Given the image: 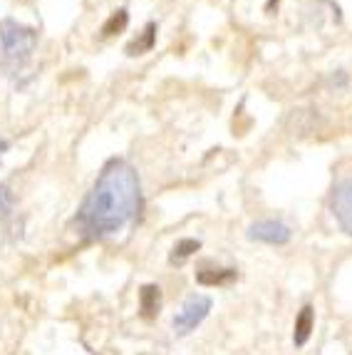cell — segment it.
I'll return each instance as SVG.
<instances>
[{"instance_id":"1","label":"cell","mask_w":352,"mask_h":355,"mask_svg":"<svg viewBox=\"0 0 352 355\" xmlns=\"http://www.w3.org/2000/svg\"><path fill=\"white\" fill-rule=\"evenodd\" d=\"M139 211L141 182L137 169L124 159H109L77 211V234L85 241H100L122 231Z\"/></svg>"},{"instance_id":"3","label":"cell","mask_w":352,"mask_h":355,"mask_svg":"<svg viewBox=\"0 0 352 355\" xmlns=\"http://www.w3.org/2000/svg\"><path fill=\"white\" fill-rule=\"evenodd\" d=\"M211 308H213V301L209 296H204V293H188L182 303V311L171 320L174 336L184 338V336H188V333H194L206 320V315L211 313Z\"/></svg>"},{"instance_id":"6","label":"cell","mask_w":352,"mask_h":355,"mask_svg":"<svg viewBox=\"0 0 352 355\" xmlns=\"http://www.w3.org/2000/svg\"><path fill=\"white\" fill-rule=\"evenodd\" d=\"M161 306H164V296H161V288L157 284H144L139 288V315L144 320H154L161 313Z\"/></svg>"},{"instance_id":"5","label":"cell","mask_w":352,"mask_h":355,"mask_svg":"<svg viewBox=\"0 0 352 355\" xmlns=\"http://www.w3.org/2000/svg\"><path fill=\"white\" fill-rule=\"evenodd\" d=\"M248 239L258 243H268V246H285L293 239V231L281 219H261L248 226Z\"/></svg>"},{"instance_id":"10","label":"cell","mask_w":352,"mask_h":355,"mask_svg":"<svg viewBox=\"0 0 352 355\" xmlns=\"http://www.w3.org/2000/svg\"><path fill=\"white\" fill-rule=\"evenodd\" d=\"M127 23H130V15H127V10H117V12H114V15H112V18L105 23L102 33H105V35H114V33H122V30L127 28Z\"/></svg>"},{"instance_id":"13","label":"cell","mask_w":352,"mask_h":355,"mask_svg":"<svg viewBox=\"0 0 352 355\" xmlns=\"http://www.w3.org/2000/svg\"><path fill=\"white\" fill-rule=\"evenodd\" d=\"M8 149H10V142H8L6 137L0 135V157H3V154H6V152H8Z\"/></svg>"},{"instance_id":"12","label":"cell","mask_w":352,"mask_h":355,"mask_svg":"<svg viewBox=\"0 0 352 355\" xmlns=\"http://www.w3.org/2000/svg\"><path fill=\"white\" fill-rule=\"evenodd\" d=\"M154 30H157V25H147V30H144V37H141L139 42H134V45H130V55H141L144 53V50H149L154 45V35H157V33H154Z\"/></svg>"},{"instance_id":"8","label":"cell","mask_w":352,"mask_h":355,"mask_svg":"<svg viewBox=\"0 0 352 355\" xmlns=\"http://www.w3.org/2000/svg\"><path fill=\"white\" fill-rule=\"evenodd\" d=\"M236 279H238V271H236V268L204 266V268H199V271H196V281H199L201 286H209V288H213V286L223 288V286L236 284Z\"/></svg>"},{"instance_id":"9","label":"cell","mask_w":352,"mask_h":355,"mask_svg":"<svg viewBox=\"0 0 352 355\" xmlns=\"http://www.w3.org/2000/svg\"><path fill=\"white\" fill-rule=\"evenodd\" d=\"M199 249H201L199 239H182V241H176V246L171 249L169 263H171V266H182L184 261L191 259V256H194Z\"/></svg>"},{"instance_id":"7","label":"cell","mask_w":352,"mask_h":355,"mask_svg":"<svg viewBox=\"0 0 352 355\" xmlns=\"http://www.w3.org/2000/svg\"><path fill=\"white\" fill-rule=\"evenodd\" d=\"M313 328H315V308L308 303V306L300 308V313L295 315V326H293V345L295 348H303V345L310 340Z\"/></svg>"},{"instance_id":"4","label":"cell","mask_w":352,"mask_h":355,"mask_svg":"<svg viewBox=\"0 0 352 355\" xmlns=\"http://www.w3.org/2000/svg\"><path fill=\"white\" fill-rule=\"evenodd\" d=\"M330 211H333L337 226L347 236H352V174L335 184L333 194H330Z\"/></svg>"},{"instance_id":"2","label":"cell","mask_w":352,"mask_h":355,"mask_svg":"<svg viewBox=\"0 0 352 355\" xmlns=\"http://www.w3.org/2000/svg\"><path fill=\"white\" fill-rule=\"evenodd\" d=\"M37 48V30L18 20L6 18L0 23V67L6 75H18L30 62Z\"/></svg>"},{"instance_id":"11","label":"cell","mask_w":352,"mask_h":355,"mask_svg":"<svg viewBox=\"0 0 352 355\" xmlns=\"http://www.w3.org/2000/svg\"><path fill=\"white\" fill-rule=\"evenodd\" d=\"M12 209H15V194L8 184L0 182V216H10Z\"/></svg>"}]
</instances>
